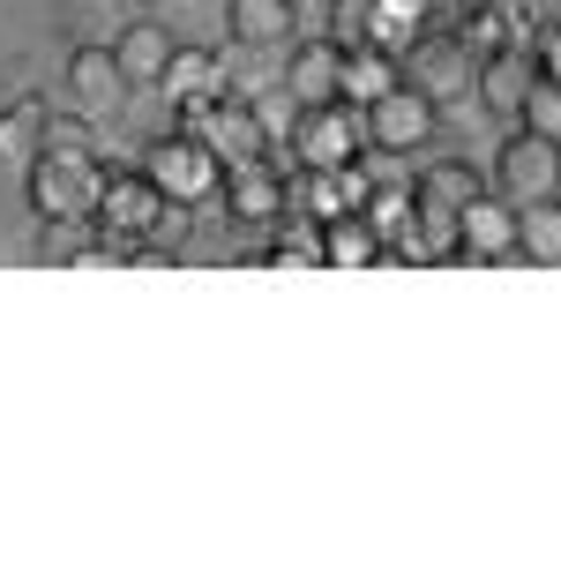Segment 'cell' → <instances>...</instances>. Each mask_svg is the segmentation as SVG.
Masks as SVG:
<instances>
[{
	"label": "cell",
	"instance_id": "obj_1",
	"mask_svg": "<svg viewBox=\"0 0 561 561\" xmlns=\"http://www.w3.org/2000/svg\"><path fill=\"white\" fill-rule=\"evenodd\" d=\"M359 150H367V121H359V105H345V98H330V105H293L285 165H314V173H330V165H352Z\"/></svg>",
	"mask_w": 561,
	"mask_h": 561
},
{
	"label": "cell",
	"instance_id": "obj_2",
	"mask_svg": "<svg viewBox=\"0 0 561 561\" xmlns=\"http://www.w3.org/2000/svg\"><path fill=\"white\" fill-rule=\"evenodd\" d=\"M142 173L158 180L165 203H187V210H195V203H210V195H217L225 165L210 158V142H203L195 128H173V135H158V142L142 150Z\"/></svg>",
	"mask_w": 561,
	"mask_h": 561
},
{
	"label": "cell",
	"instance_id": "obj_3",
	"mask_svg": "<svg viewBox=\"0 0 561 561\" xmlns=\"http://www.w3.org/2000/svg\"><path fill=\"white\" fill-rule=\"evenodd\" d=\"M359 121H367V150H382V158H412V150H427V142H434L442 98H427L420 83H389L375 105H359Z\"/></svg>",
	"mask_w": 561,
	"mask_h": 561
},
{
	"label": "cell",
	"instance_id": "obj_4",
	"mask_svg": "<svg viewBox=\"0 0 561 561\" xmlns=\"http://www.w3.org/2000/svg\"><path fill=\"white\" fill-rule=\"evenodd\" d=\"M180 128H195L203 142H210V158L232 173V165H255V158H270V121H262V105L255 98H210L203 113H187Z\"/></svg>",
	"mask_w": 561,
	"mask_h": 561
},
{
	"label": "cell",
	"instance_id": "obj_5",
	"mask_svg": "<svg viewBox=\"0 0 561 561\" xmlns=\"http://www.w3.org/2000/svg\"><path fill=\"white\" fill-rule=\"evenodd\" d=\"M98 187H105V165L98 158H31L23 165V195L38 217H90L98 210Z\"/></svg>",
	"mask_w": 561,
	"mask_h": 561
},
{
	"label": "cell",
	"instance_id": "obj_6",
	"mask_svg": "<svg viewBox=\"0 0 561 561\" xmlns=\"http://www.w3.org/2000/svg\"><path fill=\"white\" fill-rule=\"evenodd\" d=\"M561 187V142H547V135L531 128H510V142L494 150V195L502 203H547Z\"/></svg>",
	"mask_w": 561,
	"mask_h": 561
},
{
	"label": "cell",
	"instance_id": "obj_7",
	"mask_svg": "<svg viewBox=\"0 0 561 561\" xmlns=\"http://www.w3.org/2000/svg\"><path fill=\"white\" fill-rule=\"evenodd\" d=\"M285 158L270 150V158H255V165H232V173L217 180V195H225V217L240 225V232H270L277 217L293 210V195H285Z\"/></svg>",
	"mask_w": 561,
	"mask_h": 561
},
{
	"label": "cell",
	"instance_id": "obj_8",
	"mask_svg": "<svg viewBox=\"0 0 561 561\" xmlns=\"http://www.w3.org/2000/svg\"><path fill=\"white\" fill-rule=\"evenodd\" d=\"M449 262H479V270L517 262V203H502L494 187H479L472 203L457 210V255Z\"/></svg>",
	"mask_w": 561,
	"mask_h": 561
},
{
	"label": "cell",
	"instance_id": "obj_9",
	"mask_svg": "<svg viewBox=\"0 0 561 561\" xmlns=\"http://www.w3.org/2000/svg\"><path fill=\"white\" fill-rule=\"evenodd\" d=\"M165 210H173V203L158 195V180L135 165V173H105V187H98V210H90V217H98V232H121V240H150V232L165 225Z\"/></svg>",
	"mask_w": 561,
	"mask_h": 561
},
{
	"label": "cell",
	"instance_id": "obj_10",
	"mask_svg": "<svg viewBox=\"0 0 561 561\" xmlns=\"http://www.w3.org/2000/svg\"><path fill=\"white\" fill-rule=\"evenodd\" d=\"M531 76H539V60H531V38L524 45H502V53H486L472 68V98L494 113V121H517L524 90H531Z\"/></svg>",
	"mask_w": 561,
	"mask_h": 561
},
{
	"label": "cell",
	"instance_id": "obj_11",
	"mask_svg": "<svg viewBox=\"0 0 561 561\" xmlns=\"http://www.w3.org/2000/svg\"><path fill=\"white\" fill-rule=\"evenodd\" d=\"M300 31V0H225V38L240 53H277Z\"/></svg>",
	"mask_w": 561,
	"mask_h": 561
},
{
	"label": "cell",
	"instance_id": "obj_12",
	"mask_svg": "<svg viewBox=\"0 0 561 561\" xmlns=\"http://www.w3.org/2000/svg\"><path fill=\"white\" fill-rule=\"evenodd\" d=\"M158 90L173 98V113H180V121H187V113H203L210 98H225V53L180 45L173 60H165V76H158Z\"/></svg>",
	"mask_w": 561,
	"mask_h": 561
},
{
	"label": "cell",
	"instance_id": "obj_13",
	"mask_svg": "<svg viewBox=\"0 0 561 561\" xmlns=\"http://www.w3.org/2000/svg\"><path fill=\"white\" fill-rule=\"evenodd\" d=\"M531 38V8L524 0H472L465 15H457V45L486 60V53H502V45H524Z\"/></svg>",
	"mask_w": 561,
	"mask_h": 561
},
{
	"label": "cell",
	"instance_id": "obj_14",
	"mask_svg": "<svg viewBox=\"0 0 561 561\" xmlns=\"http://www.w3.org/2000/svg\"><path fill=\"white\" fill-rule=\"evenodd\" d=\"M337 60H345L337 38H300L285 53V98L293 105H330L337 98Z\"/></svg>",
	"mask_w": 561,
	"mask_h": 561
},
{
	"label": "cell",
	"instance_id": "obj_15",
	"mask_svg": "<svg viewBox=\"0 0 561 561\" xmlns=\"http://www.w3.org/2000/svg\"><path fill=\"white\" fill-rule=\"evenodd\" d=\"M314 232H322V270H382L389 262V248H382V232L367 225V210H337V217H322Z\"/></svg>",
	"mask_w": 561,
	"mask_h": 561
},
{
	"label": "cell",
	"instance_id": "obj_16",
	"mask_svg": "<svg viewBox=\"0 0 561 561\" xmlns=\"http://www.w3.org/2000/svg\"><path fill=\"white\" fill-rule=\"evenodd\" d=\"M68 90H76L83 105H121L128 76H121L113 38H76V45H68Z\"/></svg>",
	"mask_w": 561,
	"mask_h": 561
},
{
	"label": "cell",
	"instance_id": "obj_17",
	"mask_svg": "<svg viewBox=\"0 0 561 561\" xmlns=\"http://www.w3.org/2000/svg\"><path fill=\"white\" fill-rule=\"evenodd\" d=\"M113 53H121V76H128V83H158V76H165V60L180 53V38L158 23V15H128V23H121V38H113Z\"/></svg>",
	"mask_w": 561,
	"mask_h": 561
},
{
	"label": "cell",
	"instance_id": "obj_18",
	"mask_svg": "<svg viewBox=\"0 0 561 561\" xmlns=\"http://www.w3.org/2000/svg\"><path fill=\"white\" fill-rule=\"evenodd\" d=\"M389 83H404V53H389V45H345V60H337V98L345 105H375Z\"/></svg>",
	"mask_w": 561,
	"mask_h": 561
},
{
	"label": "cell",
	"instance_id": "obj_19",
	"mask_svg": "<svg viewBox=\"0 0 561 561\" xmlns=\"http://www.w3.org/2000/svg\"><path fill=\"white\" fill-rule=\"evenodd\" d=\"M45 105L38 90H23V98H8L0 105V165H31L38 158V142H45Z\"/></svg>",
	"mask_w": 561,
	"mask_h": 561
},
{
	"label": "cell",
	"instance_id": "obj_20",
	"mask_svg": "<svg viewBox=\"0 0 561 561\" xmlns=\"http://www.w3.org/2000/svg\"><path fill=\"white\" fill-rule=\"evenodd\" d=\"M38 262H98L105 255V232L98 217H38Z\"/></svg>",
	"mask_w": 561,
	"mask_h": 561
},
{
	"label": "cell",
	"instance_id": "obj_21",
	"mask_svg": "<svg viewBox=\"0 0 561 561\" xmlns=\"http://www.w3.org/2000/svg\"><path fill=\"white\" fill-rule=\"evenodd\" d=\"M517 262H561V203H524L517 210Z\"/></svg>",
	"mask_w": 561,
	"mask_h": 561
},
{
	"label": "cell",
	"instance_id": "obj_22",
	"mask_svg": "<svg viewBox=\"0 0 561 561\" xmlns=\"http://www.w3.org/2000/svg\"><path fill=\"white\" fill-rule=\"evenodd\" d=\"M359 210H367L375 232H382V248H397V240H404V225H412V187H404V180H375Z\"/></svg>",
	"mask_w": 561,
	"mask_h": 561
},
{
	"label": "cell",
	"instance_id": "obj_23",
	"mask_svg": "<svg viewBox=\"0 0 561 561\" xmlns=\"http://www.w3.org/2000/svg\"><path fill=\"white\" fill-rule=\"evenodd\" d=\"M270 232H277V240H270V270H322V232H314L307 217L293 225V210H285Z\"/></svg>",
	"mask_w": 561,
	"mask_h": 561
},
{
	"label": "cell",
	"instance_id": "obj_24",
	"mask_svg": "<svg viewBox=\"0 0 561 561\" xmlns=\"http://www.w3.org/2000/svg\"><path fill=\"white\" fill-rule=\"evenodd\" d=\"M45 158H98V121L90 113H45Z\"/></svg>",
	"mask_w": 561,
	"mask_h": 561
},
{
	"label": "cell",
	"instance_id": "obj_25",
	"mask_svg": "<svg viewBox=\"0 0 561 561\" xmlns=\"http://www.w3.org/2000/svg\"><path fill=\"white\" fill-rule=\"evenodd\" d=\"M517 128L561 142V83L554 76H531V90H524V105H517Z\"/></svg>",
	"mask_w": 561,
	"mask_h": 561
},
{
	"label": "cell",
	"instance_id": "obj_26",
	"mask_svg": "<svg viewBox=\"0 0 561 561\" xmlns=\"http://www.w3.org/2000/svg\"><path fill=\"white\" fill-rule=\"evenodd\" d=\"M531 60H539V76L561 83V15L554 23H531Z\"/></svg>",
	"mask_w": 561,
	"mask_h": 561
},
{
	"label": "cell",
	"instance_id": "obj_27",
	"mask_svg": "<svg viewBox=\"0 0 561 561\" xmlns=\"http://www.w3.org/2000/svg\"><path fill=\"white\" fill-rule=\"evenodd\" d=\"M554 203H561V187H554Z\"/></svg>",
	"mask_w": 561,
	"mask_h": 561
}]
</instances>
